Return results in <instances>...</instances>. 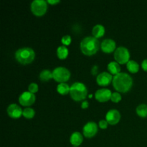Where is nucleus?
<instances>
[{"mask_svg":"<svg viewBox=\"0 0 147 147\" xmlns=\"http://www.w3.org/2000/svg\"><path fill=\"white\" fill-rule=\"evenodd\" d=\"M113 88L117 91L126 93L131 89L133 85V79L126 73H119L113 78Z\"/></svg>","mask_w":147,"mask_h":147,"instance_id":"f257e3e1","label":"nucleus"},{"mask_svg":"<svg viewBox=\"0 0 147 147\" xmlns=\"http://www.w3.org/2000/svg\"><path fill=\"white\" fill-rule=\"evenodd\" d=\"M80 49L83 54L92 55L97 53L99 49V42L95 37L88 36L83 39L80 42Z\"/></svg>","mask_w":147,"mask_h":147,"instance_id":"f03ea898","label":"nucleus"},{"mask_svg":"<svg viewBox=\"0 0 147 147\" xmlns=\"http://www.w3.org/2000/svg\"><path fill=\"white\" fill-rule=\"evenodd\" d=\"M35 53L29 47H22L16 51L15 58L20 63L23 65L30 64L34 60Z\"/></svg>","mask_w":147,"mask_h":147,"instance_id":"7ed1b4c3","label":"nucleus"},{"mask_svg":"<svg viewBox=\"0 0 147 147\" xmlns=\"http://www.w3.org/2000/svg\"><path fill=\"white\" fill-rule=\"evenodd\" d=\"M70 94L73 100L80 101L86 98L88 94V89L83 83L76 82L70 86Z\"/></svg>","mask_w":147,"mask_h":147,"instance_id":"20e7f679","label":"nucleus"},{"mask_svg":"<svg viewBox=\"0 0 147 147\" xmlns=\"http://www.w3.org/2000/svg\"><path fill=\"white\" fill-rule=\"evenodd\" d=\"M70 77V72L65 67H57L53 71V78L59 83L67 81Z\"/></svg>","mask_w":147,"mask_h":147,"instance_id":"39448f33","label":"nucleus"},{"mask_svg":"<svg viewBox=\"0 0 147 147\" xmlns=\"http://www.w3.org/2000/svg\"><path fill=\"white\" fill-rule=\"evenodd\" d=\"M114 58L118 63L124 64L129 61L130 53L126 47L120 46L114 52Z\"/></svg>","mask_w":147,"mask_h":147,"instance_id":"423d86ee","label":"nucleus"},{"mask_svg":"<svg viewBox=\"0 0 147 147\" xmlns=\"http://www.w3.org/2000/svg\"><path fill=\"white\" fill-rule=\"evenodd\" d=\"M47 9V1L45 0H34L31 4V10L36 16H42L45 14Z\"/></svg>","mask_w":147,"mask_h":147,"instance_id":"0eeeda50","label":"nucleus"},{"mask_svg":"<svg viewBox=\"0 0 147 147\" xmlns=\"http://www.w3.org/2000/svg\"><path fill=\"white\" fill-rule=\"evenodd\" d=\"M35 101V96L30 91H24L19 97V102L24 106H30Z\"/></svg>","mask_w":147,"mask_h":147,"instance_id":"6e6552de","label":"nucleus"},{"mask_svg":"<svg viewBox=\"0 0 147 147\" xmlns=\"http://www.w3.org/2000/svg\"><path fill=\"white\" fill-rule=\"evenodd\" d=\"M83 134L87 138H92L97 134L98 126L95 122L89 121L86 123L83 129Z\"/></svg>","mask_w":147,"mask_h":147,"instance_id":"1a4fd4ad","label":"nucleus"},{"mask_svg":"<svg viewBox=\"0 0 147 147\" xmlns=\"http://www.w3.org/2000/svg\"><path fill=\"white\" fill-rule=\"evenodd\" d=\"M113 78L111 74L108 72H103L98 74L96 78V82L100 86H106L110 84L111 81H113Z\"/></svg>","mask_w":147,"mask_h":147,"instance_id":"9d476101","label":"nucleus"},{"mask_svg":"<svg viewBox=\"0 0 147 147\" xmlns=\"http://www.w3.org/2000/svg\"><path fill=\"white\" fill-rule=\"evenodd\" d=\"M106 119L109 124L115 125L120 121L121 114L116 109H111L106 113Z\"/></svg>","mask_w":147,"mask_h":147,"instance_id":"9b49d317","label":"nucleus"},{"mask_svg":"<svg viewBox=\"0 0 147 147\" xmlns=\"http://www.w3.org/2000/svg\"><path fill=\"white\" fill-rule=\"evenodd\" d=\"M112 93L109 89L101 88L96 90L95 93V97L96 100L100 102H106L111 99Z\"/></svg>","mask_w":147,"mask_h":147,"instance_id":"f8f14e48","label":"nucleus"},{"mask_svg":"<svg viewBox=\"0 0 147 147\" xmlns=\"http://www.w3.org/2000/svg\"><path fill=\"white\" fill-rule=\"evenodd\" d=\"M7 113L10 117L13 119H18L22 115L23 111L17 104L15 103H11L8 106L7 109Z\"/></svg>","mask_w":147,"mask_h":147,"instance_id":"ddd939ff","label":"nucleus"},{"mask_svg":"<svg viewBox=\"0 0 147 147\" xmlns=\"http://www.w3.org/2000/svg\"><path fill=\"white\" fill-rule=\"evenodd\" d=\"M116 42L112 39H106L103 40L101 43V47L102 50L106 53H112L116 49Z\"/></svg>","mask_w":147,"mask_h":147,"instance_id":"4468645a","label":"nucleus"},{"mask_svg":"<svg viewBox=\"0 0 147 147\" xmlns=\"http://www.w3.org/2000/svg\"><path fill=\"white\" fill-rule=\"evenodd\" d=\"M83 141V136L78 131H75L70 136V142L74 146H78L82 144Z\"/></svg>","mask_w":147,"mask_h":147,"instance_id":"2eb2a0df","label":"nucleus"},{"mask_svg":"<svg viewBox=\"0 0 147 147\" xmlns=\"http://www.w3.org/2000/svg\"><path fill=\"white\" fill-rule=\"evenodd\" d=\"M92 34H93V37H95L96 38L101 37L105 34V27L102 24H96L92 30Z\"/></svg>","mask_w":147,"mask_h":147,"instance_id":"dca6fc26","label":"nucleus"},{"mask_svg":"<svg viewBox=\"0 0 147 147\" xmlns=\"http://www.w3.org/2000/svg\"><path fill=\"white\" fill-rule=\"evenodd\" d=\"M108 70H109L111 74L117 75L119 73H121V67L119 65V63H118L116 61H112L109 63L108 65Z\"/></svg>","mask_w":147,"mask_h":147,"instance_id":"f3484780","label":"nucleus"},{"mask_svg":"<svg viewBox=\"0 0 147 147\" xmlns=\"http://www.w3.org/2000/svg\"><path fill=\"white\" fill-rule=\"evenodd\" d=\"M68 49L65 45L59 46L57 49V57L60 59H65L68 55Z\"/></svg>","mask_w":147,"mask_h":147,"instance_id":"a211bd4d","label":"nucleus"},{"mask_svg":"<svg viewBox=\"0 0 147 147\" xmlns=\"http://www.w3.org/2000/svg\"><path fill=\"white\" fill-rule=\"evenodd\" d=\"M126 67H127L128 70L132 73H137L139 70V64H138L137 62H136L135 60H129L127 63V64H126Z\"/></svg>","mask_w":147,"mask_h":147,"instance_id":"6ab92c4d","label":"nucleus"},{"mask_svg":"<svg viewBox=\"0 0 147 147\" xmlns=\"http://www.w3.org/2000/svg\"><path fill=\"white\" fill-rule=\"evenodd\" d=\"M70 87H69L68 85L65 83H62L57 86V90L60 94L66 95L68 93H70Z\"/></svg>","mask_w":147,"mask_h":147,"instance_id":"aec40b11","label":"nucleus"},{"mask_svg":"<svg viewBox=\"0 0 147 147\" xmlns=\"http://www.w3.org/2000/svg\"><path fill=\"white\" fill-rule=\"evenodd\" d=\"M136 113L141 117H146L147 116V105L146 104H140L137 106L136 109Z\"/></svg>","mask_w":147,"mask_h":147,"instance_id":"412c9836","label":"nucleus"},{"mask_svg":"<svg viewBox=\"0 0 147 147\" xmlns=\"http://www.w3.org/2000/svg\"><path fill=\"white\" fill-rule=\"evenodd\" d=\"M39 78H40V80H42V81H48L49 80L53 78V73H52L50 70H43L41 73H40V76Z\"/></svg>","mask_w":147,"mask_h":147,"instance_id":"4be33fe9","label":"nucleus"},{"mask_svg":"<svg viewBox=\"0 0 147 147\" xmlns=\"http://www.w3.org/2000/svg\"><path fill=\"white\" fill-rule=\"evenodd\" d=\"M34 114H35V111L32 108H26L23 110L22 115L26 119H32L34 117Z\"/></svg>","mask_w":147,"mask_h":147,"instance_id":"5701e85b","label":"nucleus"},{"mask_svg":"<svg viewBox=\"0 0 147 147\" xmlns=\"http://www.w3.org/2000/svg\"><path fill=\"white\" fill-rule=\"evenodd\" d=\"M111 100L114 103H119L121 100V96L118 92H114L112 93L111 97Z\"/></svg>","mask_w":147,"mask_h":147,"instance_id":"b1692460","label":"nucleus"},{"mask_svg":"<svg viewBox=\"0 0 147 147\" xmlns=\"http://www.w3.org/2000/svg\"><path fill=\"white\" fill-rule=\"evenodd\" d=\"M61 42L64 45H69L71 42V37L68 34H66L62 37Z\"/></svg>","mask_w":147,"mask_h":147,"instance_id":"393cba45","label":"nucleus"},{"mask_svg":"<svg viewBox=\"0 0 147 147\" xmlns=\"http://www.w3.org/2000/svg\"><path fill=\"white\" fill-rule=\"evenodd\" d=\"M29 91L31 92L32 93H35L36 92L38 91V85L37 83H32L28 86Z\"/></svg>","mask_w":147,"mask_h":147,"instance_id":"a878e982","label":"nucleus"},{"mask_svg":"<svg viewBox=\"0 0 147 147\" xmlns=\"http://www.w3.org/2000/svg\"><path fill=\"white\" fill-rule=\"evenodd\" d=\"M108 121L106 120H100L99 121V126H100V129H105L108 127Z\"/></svg>","mask_w":147,"mask_h":147,"instance_id":"bb28decb","label":"nucleus"},{"mask_svg":"<svg viewBox=\"0 0 147 147\" xmlns=\"http://www.w3.org/2000/svg\"><path fill=\"white\" fill-rule=\"evenodd\" d=\"M142 67L144 69V70L147 71V59H145L142 61Z\"/></svg>","mask_w":147,"mask_h":147,"instance_id":"cd10ccee","label":"nucleus"},{"mask_svg":"<svg viewBox=\"0 0 147 147\" xmlns=\"http://www.w3.org/2000/svg\"><path fill=\"white\" fill-rule=\"evenodd\" d=\"M88 106H89V103L87 100H85V101H83V103H81V108L83 109H87V108L88 107Z\"/></svg>","mask_w":147,"mask_h":147,"instance_id":"c85d7f7f","label":"nucleus"},{"mask_svg":"<svg viewBox=\"0 0 147 147\" xmlns=\"http://www.w3.org/2000/svg\"><path fill=\"white\" fill-rule=\"evenodd\" d=\"M98 67L97 65H94L91 69V73L93 75H96L98 72Z\"/></svg>","mask_w":147,"mask_h":147,"instance_id":"c756f323","label":"nucleus"},{"mask_svg":"<svg viewBox=\"0 0 147 147\" xmlns=\"http://www.w3.org/2000/svg\"><path fill=\"white\" fill-rule=\"evenodd\" d=\"M47 2H48L50 4H55L60 2V1L59 0H47Z\"/></svg>","mask_w":147,"mask_h":147,"instance_id":"7c9ffc66","label":"nucleus"},{"mask_svg":"<svg viewBox=\"0 0 147 147\" xmlns=\"http://www.w3.org/2000/svg\"><path fill=\"white\" fill-rule=\"evenodd\" d=\"M92 96H93V95H91V94H90V95H89V98H90L92 97Z\"/></svg>","mask_w":147,"mask_h":147,"instance_id":"2f4dec72","label":"nucleus"},{"mask_svg":"<svg viewBox=\"0 0 147 147\" xmlns=\"http://www.w3.org/2000/svg\"><path fill=\"white\" fill-rule=\"evenodd\" d=\"M74 147H76V146H74Z\"/></svg>","mask_w":147,"mask_h":147,"instance_id":"473e14b6","label":"nucleus"}]
</instances>
